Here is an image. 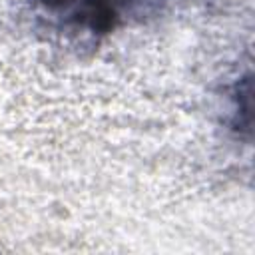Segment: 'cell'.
Here are the masks:
<instances>
[{"label": "cell", "mask_w": 255, "mask_h": 255, "mask_svg": "<svg viewBox=\"0 0 255 255\" xmlns=\"http://www.w3.org/2000/svg\"><path fill=\"white\" fill-rule=\"evenodd\" d=\"M42 12L52 18L58 26L100 36L112 32L122 16L126 0H36Z\"/></svg>", "instance_id": "1"}]
</instances>
